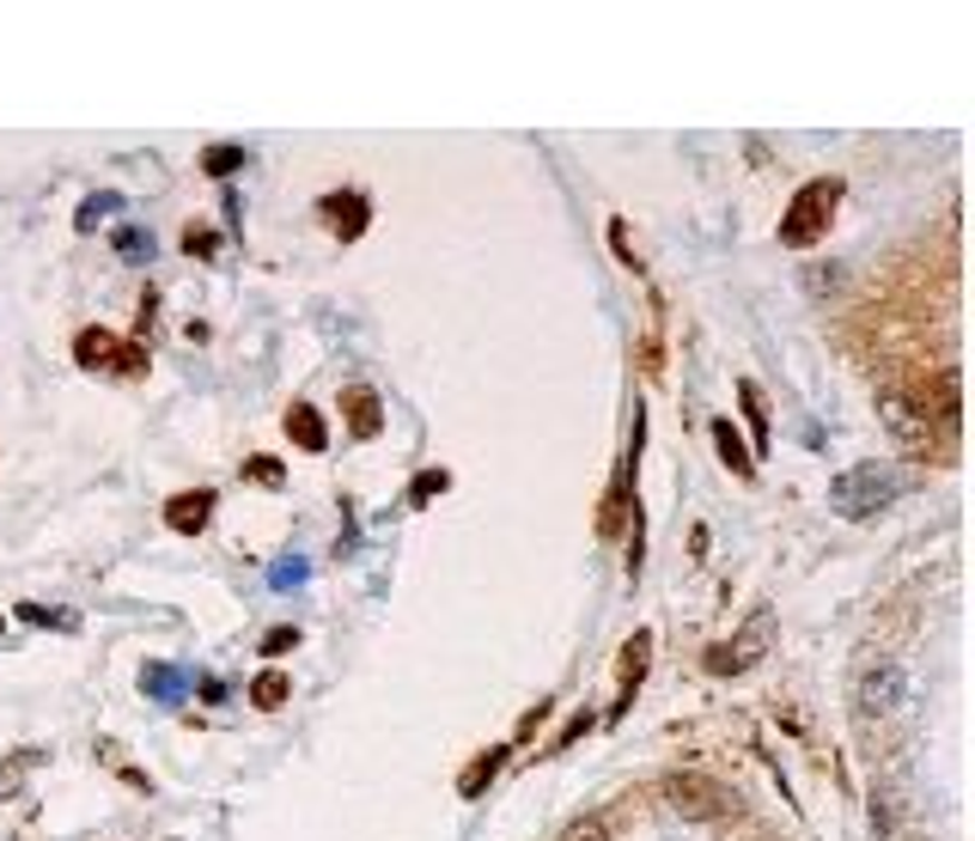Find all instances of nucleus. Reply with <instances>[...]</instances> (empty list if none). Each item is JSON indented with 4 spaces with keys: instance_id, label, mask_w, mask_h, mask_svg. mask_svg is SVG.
<instances>
[{
    "instance_id": "f257e3e1",
    "label": "nucleus",
    "mask_w": 975,
    "mask_h": 841,
    "mask_svg": "<svg viewBox=\"0 0 975 841\" xmlns=\"http://www.w3.org/2000/svg\"><path fill=\"white\" fill-rule=\"evenodd\" d=\"M896 470H884V463H860V470L836 476L829 482V507L841 512V519H872V512H884L896 500Z\"/></svg>"
},
{
    "instance_id": "f03ea898",
    "label": "nucleus",
    "mask_w": 975,
    "mask_h": 841,
    "mask_svg": "<svg viewBox=\"0 0 975 841\" xmlns=\"http://www.w3.org/2000/svg\"><path fill=\"white\" fill-rule=\"evenodd\" d=\"M836 202H841V184H836V177H817V184H805L799 196H792L787 219H780V244H787V251H805V244H817V238L829 232V214H836Z\"/></svg>"
},
{
    "instance_id": "7ed1b4c3",
    "label": "nucleus",
    "mask_w": 975,
    "mask_h": 841,
    "mask_svg": "<svg viewBox=\"0 0 975 841\" xmlns=\"http://www.w3.org/2000/svg\"><path fill=\"white\" fill-rule=\"evenodd\" d=\"M903 695H908V677H903V665H890V658L866 665L860 683H854V707H860L866 720H872V714H896V707H903Z\"/></svg>"
},
{
    "instance_id": "20e7f679",
    "label": "nucleus",
    "mask_w": 975,
    "mask_h": 841,
    "mask_svg": "<svg viewBox=\"0 0 975 841\" xmlns=\"http://www.w3.org/2000/svg\"><path fill=\"white\" fill-rule=\"evenodd\" d=\"M769 640H774V616H757V623H750L744 634H738V640L713 646V653L701 658V665H708L713 677H738V671H750L762 653H769Z\"/></svg>"
},
{
    "instance_id": "39448f33",
    "label": "nucleus",
    "mask_w": 975,
    "mask_h": 841,
    "mask_svg": "<svg viewBox=\"0 0 975 841\" xmlns=\"http://www.w3.org/2000/svg\"><path fill=\"white\" fill-rule=\"evenodd\" d=\"M665 805L683 811V818H725V811H732V793H720L708 774H671L665 781Z\"/></svg>"
},
{
    "instance_id": "423d86ee",
    "label": "nucleus",
    "mask_w": 975,
    "mask_h": 841,
    "mask_svg": "<svg viewBox=\"0 0 975 841\" xmlns=\"http://www.w3.org/2000/svg\"><path fill=\"white\" fill-rule=\"evenodd\" d=\"M207 519H214V495H207V488H184V495L165 500V525H172L177 537H195V530H207Z\"/></svg>"
},
{
    "instance_id": "0eeeda50",
    "label": "nucleus",
    "mask_w": 975,
    "mask_h": 841,
    "mask_svg": "<svg viewBox=\"0 0 975 841\" xmlns=\"http://www.w3.org/2000/svg\"><path fill=\"white\" fill-rule=\"evenodd\" d=\"M318 208H323V226H330L335 238H348V244H354L360 232H367V219H372V214H367V196H354V189H342V196H323Z\"/></svg>"
},
{
    "instance_id": "6e6552de",
    "label": "nucleus",
    "mask_w": 975,
    "mask_h": 841,
    "mask_svg": "<svg viewBox=\"0 0 975 841\" xmlns=\"http://www.w3.org/2000/svg\"><path fill=\"white\" fill-rule=\"evenodd\" d=\"M74 360L86 372H123V342L110 330H80L74 335Z\"/></svg>"
},
{
    "instance_id": "1a4fd4ad",
    "label": "nucleus",
    "mask_w": 975,
    "mask_h": 841,
    "mask_svg": "<svg viewBox=\"0 0 975 841\" xmlns=\"http://www.w3.org/2000/svg\"><path fill=\"white\" fill-rule=\"evenodd\" d=\"M342 415H348V433H354V439H379V427H384L379 391H367V384H354V391L342 397Z\"/></svg>"
},
{
    "instance_id": "9d476101",
    "label": "nucleus",
    "mask_w": 975,
    "mask_h": 841,
    "mask_svg": "<svg viewBox=\"0 0 975 841\" xmlns=\"http://www.w3.org/2000/svg\"><path fill=\"white\" fill-rule=\"evenodd\" d=\"M287 439L299 451H330V427H323V415L311 403H293L287 409Z\"/></svg>"
},
{
    "instance_id": "9b49d317",
    "label": "nucleus",
    "mask_w": 975,
    "mask_h": 841,
    "mask_svg": "<svg viewBox=\"0 0 975 841\" xmlns=\"http://www.w3.org/2000/svg\"><path fill=\"white\" fill-rule=\"evenodd\" d=\"M506 756H513V744H494V750H482V756H476L470 769L458 774V793H464V799H482V786L494 781V774H500V762H506Z\"/></svg>"
},
{
    "instance_id": "f8f14e48",
    "label": "nucleus",
    "mask_w": 975,
    "mask_h": 841,
    "mask_svg": "<svg viewBox=\"0 0 975 841\" xmlns=\"http://www.w3.org/2000/svg\"><path fill=\"white\" fill-rule=\"evenodd\" d=\"M140 690H147V695H153V702H159V707H172V702H184L189 677H184V671H177V665H147V671H140Z\"/></svg>"
},
{
    "instance_id": "ddd939ff",
    "label": "nucleus",
    "mask_w": 975,
    "mask_h": 841,
    "mask_svg": "<svg viewBox=\"0 0 975 841\" xmlns=\"http://www.w3.org/2000/svg\"><path fill=\"white\" fill-rule=\"evenodd\" d=\"M646 665H653V634H634L628 646H622V658H616V677H622V690L634 695V683L646 677Z\"/></svg>"
},
{
    "instance_id": "4468645a",
    "label": "nucleus",
    "mask_w": 975,
    "mask_h": 841,
    "mask_svg": "<svg viewBox=\"0 0 975 841\" xmlns=\"http://www.w3.org/2000/svg\"><path fill=\"white\" fill-rule=\"evenodd\" d=\"M713 446H720V458H725V470L732 476H757V458H750L744 439L732 433V421H713Z\"/></svg>"
},
{
    "instance_id": "2eb2a0df",
    "label": "nucleus",
    "mask_w": 975,
    "mask_h": 841,
    "mask_svg": "<svg viewBox=\"0 0 975 841\" xmlns=\"http://www.w3.org/2000/svg\"><path fill=\"white\" fill-rule=\"evenodd\" d=\"M251 702L256 707H281L287 702V677H281V671H263V677L251 683Z\"/></svg>"
},
{
    "instance_id": "dca6fc26",
    "label": "nucleus",
    "mask_w": 975,
    "mask_h": 841,
    "mask_svg": "<svg viewBox=\"0 0 975 841\" xmlns=\"http://www.w3.org/2000/svg\"><path fill=\"white\" fill-rule=\"evenodd\" d=\"M446 488H451V476H446V470H421V476L409 482V507H427V500L446 495Z\"/></svg>"
},
{
    "instance_id": "f3484780",
    "label": "nucleus",
    "mask_w": 975,
    "mask_h": 841,
    "mask_svg": "<svg viewBox=\"0 0 975 841\" xmlns=\"http://www.w3.org/2000/svg\"><path fill=\"white\" fill-rule=\"evenodd\" d=\"M238 165H244V147H207L202 153V172L207 177H232Z\"/></svg>"
},
{
    "instance_id": "a211bd4d",
    "label": "nucleus",
    "mask_w": 975,
    "mask_h": 841,
    "mask_svg": "<svg viewBox=\"0 0 975 841\" xmlns=\"http://www.w3.org/2000/svg\"><path fill=\"white\" fill-rule=\"evenodd\" d=\"M116 251H123V263H147V256H153V238H147L140 226H123V232H116Z\"/></svg>"
},
{
    "instance_id": "6ab92c4d",
    "label": "nucleus",
    "mask_w": 975,
    "mask_h": 841,
    "mask_svg": "<svg viewBox=\"0 0 975 841\" xmlns=\"http://www.w3.org/2000/svg\"><path fill=\"white\" fill-rule=\"evenodd\" d=\"M305 574H311V567L299 561V555H281V561L269 567V586H275V591H287V586H305Z\"/></svg>"
},
{
    "instance_id": "aec40b11",
    "label": "nucleus",
    "mask_w": 975,
    "mask_h": 841,
    "mask_svg": "<svg viewBox=\"0 0 975 841\" xmlns=\"http://www.w3.org/2000/svg\"><path fill=\"white\" fill-rule=\"evenodd\" d=\"M562 841H610V823L604 818H574L562 830Z\"/></svg>"
},
{
    "instance_id": "412c9836",
    "label": "nucleus",
    "mask_w": 975,
    "mask_h": 841,
    "mask_svg": "<svg viewBox=\"0 0 975 841\" xmlns=\"http://www.w3.org/2000/svg\"><path fill=\"white\" fill-rule=\"evenodd\" d=\"M110 208H123V196H92L80 214H74V226H80V232H92V226H98V219L110 214Z\"/></svg>"
},
{
    "instance_id": "4be33fe9",
    "label": "nucleus",
    "mask_w": 975,
    "mask_h": 841,
    "mask_svg": "<svg viewBox=\"0 0 975 841\" xmlns=\"http://www.w3.org/2000/svg\"><path fill=\"white\" fill-rule=\"evenodd\" d=\"M184 251H189V256H214V251H220V232H214V226H189V232H184Z\"/></svg>"
},
{
    "instance_id": "5701e85b",
    "label": "nucleus",
    "mask_w": 975,
    "mask_h": 841,
    "mask_svg": "<svg viewBox=\"0 0 975 841\" xmlns=\"http://www.w3.org/2000/svg\"><path fill=\"white\" fill-rule=\"evenodd\" d=\"M293 646H299V628H269V634H263V653H269V658L293 653Z\"/></svg>"
},
{
    "instance_id": "b1692460",
    "label": "nucleus",
    "mask_w": 975,
    "mask_h": 841,
    "mask_svg": "<svg viewBox=\"0 0 975 841\" xmlns=\"http://www.w3.org/2000/svg\"><path fill=\"white\" fill-rule=\"evenodd\" d=\"M31 762H37V750H25V756H12L7 769H0V793H12V786H19V774L31 769Z\"/></svg>"
},
{
    "instance_id": "393cba45",
    "label": "nucleus",
    "mask_w": 975,
    "mask_h": 841,
    "mask_svg": "<svg viewBox=\"0 0 975 841\" xmlns=\"http://www.w3.org/2000/svg\"><path fill=\"white\" fill-rule=\"evenodd\" d=\"M579 732H592V714H574V720H567V726H562V732L549 737V750H567V744H574Z\"/></svg>"
},
{
    "instance_id": "a878e982",
    "label": "nucleus",
    "mask_w": 975,
    "mask_h": 841,
    "mask_svg": "<svg viewBox=\"0 0 975 841\" xmlns=\"http://www.w3.org/2000/svg\"><path fill=\"white\" fill-rule=\"evenodd\" d=\"M140 372H147V348L123 342V379H140Z\"/></svg>"
},
{
    "instance_id": "bb28decb",
    "label": "nucleus",
    "mask_w": 975,
    "mask_h": 841,
    "mask_svg": "<svg viewBox=\"0 0 975 841\" xmlns=\"http://www.w3.org/2000/svg\"><path fill=\"white\" fill-rule=\"evenodd\" d=\"M244 476H251V482H263V488H281V463L275 458H256Z\"/></svg>"
},
{
    "instance_id": "cd10ccee",
    "label": "nucleus",
    "mask_w": 975,
    "mask_h": 841,
    "mask_svg": "<svg viewBox=\"0 0 975 841\" xmlns=\"http://www.w3.org/2000/svg\"><path fill=\"white\" fill-rule=\"evenodd\" d=\"M25 623H56V628H68V616H61V610H43V604H25Z\"/></svg>"
},
{
    "instance_id": "c85d7f7f",
    "label": "nucleus",
    "mask_w": 975,
    "mask_h": 841,
    "mask_svg": "<svg viewBox=\"0 0 975 841\" xmlns=\"http://www.w3.org/2000/svg\"><path fill=\"white\" fill-rule=\"evenodd\" d=\"M610 244H616V256H622V263L634 268V251H628V226H622V219H616V226H610Z\"/></svg>"
}]
</instances>
